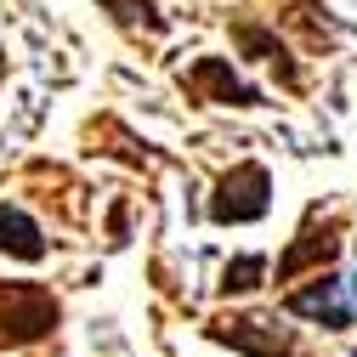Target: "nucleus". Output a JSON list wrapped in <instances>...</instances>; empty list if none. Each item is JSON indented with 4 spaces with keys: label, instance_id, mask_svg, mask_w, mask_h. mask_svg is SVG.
Returning <instances> with one entry per match:
<instances>
[{
    "label": "nucleus",
    "instance_id": "f257e3e1",
    "mask_svg": "<svg viewBox=\"0 0 357 357\" xmlns=\"http://www.w3.org/2000/svg\"><path fill=\"white\" fill-rule=\"evenodd\" d=\"M57 329V301L40 284H0V335L6 340H40Z\"/></svg>",
    "mask_w": 357,
    "mask_h": 357
},
{
    "label": "nucleus",
    "instance_id": "f03ea898",
    "mask_svg": "<svg viewBox=\"0 0 357 357\" xmlns=\"http://www.w3.org/2000/svg\"><path fill=\"white\" fill-rule=\"evenodd\" d=\"M266 204H273V176L261 165H238V170L221 176V188L210 199V215L215 221H261Z\"/></svg>",
    "mask_w": 357,
    "mask_h": 357
},
{
    "label": "nucleus",
    "instance_id": "7ed1b4c3",
    "mask_svg": "<svg viewBox=\"0 0 357 357\" xmlns=\"http://www.w3.org/2000/svg\"><path fill=\"white\" fill-rule=\"evenodd\" d=\"M210 340L233 346V351H250V357H301V346L266 318H233V324H210Z\"/></svg>",
    "mask_w": 357,
    "mask_h": 357
},
{
    "label": "nucleus",
    "instance_id": "20e7f679",
    "mask_svg": "<svg viewBox=\"0 0 357 357\" xmlns=\"http://www.w3.org/2000/svg\"><path fill=\"white\" fill-rule=\"evenodd\" d=\"M188 91H199L204 102H233V108H255V102H261V91H255V85H244L221 57H199V63H193Z\"/></svg>",
    "mask_w": 357,
    "mask_h": 357
},
{
    "label": "nucleus",
    "instance_id": "39448f33",
    "mask_svg": "<svg viewBox=\"0 0 357 357\" xmlns=\"http://www.w3.org/2000/svg\"><path fill=\"white\" fill-rule=\"evenodd\" d=\"M289 312H295V318L324 324V329H346L351 324V306H346V284L340 278H312L306 289L289 295Z\"/></svg>",
    "mask_w": 357,
    "mask_h": 357
},
{
    "label": "nucleus",
    "instance_id": "423d86ee",
    "mask_svg": "<svg viewBox=\"0 0 357 357\" xmlns=\"http://www.w3.org/2000/svg\"><path fill=\"white\" fill-rule=\"evenodd\" d=\"M0 255H17V261H40V255H46V238H40V227L17 204L0 210Z\"/></svg>",
    "mask_w": 357,
    "mask_h": 357
},
{
    "label": "nucleus",
    "instance_id": "0eeeda50",
    "mask_svg": "<svg viewBox=\"0 0 357 357\" xmlns=\"http://www.w3.org/2000/svg\"><path fill=\"white\" fill-rule=\"evenodd\" d=\"M335 250H340V238H335L329 227H324V238H318V233L306 227V233H301V238H295V244L284 250V261H278V273H284V278H295L301 266H318V261H335Z\"/></svg>",
    "mask_w": 357,
    "mask_h": 357
},
{
    "label": "nucleus",
    "instance_id": "6e6552de",
    "mask_svg": "<svg viewBox=\"0 0 357 357\" xmlns=\"http://www.w3.org/2000/svg\"><path fill=\"white\" fill-rule=\"evenodd\" d=\"M261 278H266V255H238L221 273V295H250V289H261Z\"/></svg>",
    "mask_w": 357,
    "mask_h": 357
},
{
    "label": "nucleus",
    "instance_id": "1a4fd4ad",
    "mask_svg": "<svg viewBox=\"0 0 357 357\" xmlns=\"http://www.w3.org/2000/svg\"><path fill=\"white\" fill-rule=\"evenodd\" d=\"M102 6H108L119 23H148V29H165V17L153 12V0H102Z\"/></svg>",
    "mask_w": 357,
    "mask_h": 357
},
{
    "label": "nucleus",
    "instance_id": "9d476101",
    "mask_svg": "<svg viewBox=\"0 0 357 357\" xmlns=\"http://www.w3.org/2000/svg\"><path fill=\"white\" fill-rule=\"evenodd\" d=\"M351 301H357V278H351Z\"/></svg>",
    "mask_w": 357,
    "mask_h": 357
}]
</instances>
